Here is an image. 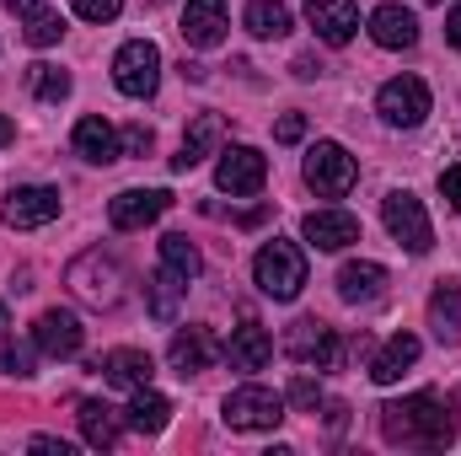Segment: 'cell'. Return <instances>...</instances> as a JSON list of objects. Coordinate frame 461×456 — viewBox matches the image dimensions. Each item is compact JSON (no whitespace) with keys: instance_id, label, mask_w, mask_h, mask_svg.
<instances>
[{"instance_id":"cb8c5ba5","label":"cell","mask_w":461,"mask_h":456,"mask_svg":"<svg viewBox=\"0 0 461 456\" xmlns=\"http://www.w3.org/2000/svg\"><path fill=\"white\" fill-rule=\"evenodd\" d=\"M123 424L140 430V435H161L172 424V403L161 392H150V387H134V403L123 408Z\"/></svg>"},{"instance_id":"52a82bcc","label":"cell","mask_w":461,"mask_h":456,"mask_svg":"<svg viewBox=\"0 0 461 456\" xmlns=\"http://www.w3.org/2000/svg\"><path fill=\"white\" fill-rule=\"evenodd\" d=\"M381 221H386V231H392V242L408 247V252H429V247H435V226H429L424 205H419L413 194H402V188L381 199Z\"/></svg>"},{"instance_id":"8d00e7d4","label":"cell","mask_w":461,"mask_h":456,"mask_svg":"<svg viewBox=\"0 0 461 456\" xmlns=\"http://www.w3.org/2000/svg\"><path fill=\"white\" fill-rule=\"evenodd\" d=\"M301 134H306V114H285L274 123V140H279V145H295Z\"/></svg>"},{"instance_id":"74e56055","label":"cell","mask_w":461,"mask_h":456,"mask_svg":"<svg viewBox=\"0 0 461 456\" xmlns=\"http://www.w3.org/2000/svg\"><path fill=\"white\" fill-rule=\"evenodd\" d=\"M440 194H446V205L461 215V167H446L440 172Z\"/></svg>"},{"instance_id":"6da1fadb","label":"cell","mask_w":461,"mask_h":456,"mask_svg":"<svg viewBox=\"0 0 461 456\" xmlns=\"http://www.w3.org/2000/svg\"><path fill=\"white\" fill-rule=\"evenodd\" d=\"M461 430V397L440 403L435 392H419V397H402V403H386L381 408V441L386 446H424V451H440L451 446Z\"/></svg>"},{"instance_id":"4dcf8cb0","label":"cell","mask_w":461,"mask_h":456,"mask_svg":"<svg viewBox=\"0 0 461 456\" xmlns=\"http://www.w3.org/2000/svg\"><path fill=\"white\" fill-rule=\"evenodd\" d=\"M161 263L172 269V274H183V279H194L199 269H204V258H199V247L183 236V231H172V236H161Z\"/></svg>"},{"instance_id":"7a4b0ae2","label":"cell","mask_w":461,"mask_h":456,"mask_svg":"<svg viewBox=\"0 0 461 456\" xmlns=\"http://www.w3.org/2000/svg\"><path fill=\"white\" fill-rule=\"evenodd\" d=\"M252 279L268 301H295L306 290V252L285 236H274L258 258H252Z\"/></svg>"},{"instance_id":"8992f818","label":"cell","mask_w":461,"mask_h":456,"mask_svg":"<svg viewBox=\"0 0 461 456\" xmlns=\"http://www.w3.org/2000/svg\"><path fill=\"white\" fill-rule=\"evenodd\" d=\"M354 178H359V167H354V156H348L339 140H317L306 150V183L322 199H344L348 188H354Z\"/></svg>"},{"instance_id":"83f0119b","label":"cell","mask_w":461,"mask_h":456,"mask_svg":"<svg viewBox=\"0 0 461 456\" xmlns=\"http://www.w3.org/2000/svg\"><path fill=\"white\" fill-rule=\"evenodd\" d=\"M241 22H247L252 38H285V32H290V5H279V0H252V5L241 11Z\"/></svg>"},{"instance_id":"7dc6e473","label":"cell","mask_w":461,"mask_h":456,"mask_svg":"<svg viewBox=\"0 0 461 456\" xmlns=\"http://www.w3.org/2000/svg\"><path fill=\"white\" fill-rule=\"evenodd\" d=\"M429 5H435V0H429Z\"/></svg>"},{"instance_id":"ab89813d","label":"cell","mask_w":461,"mask_h":456,"mask_svg":"<svg viewBox=\"0 0 461 456\" xmlns=\"http://www.w3.org/2000/svg\"><path fill=\"white\" fill-rule=\"evenodd\" d=\"M32 451H49V456H70L65 441H54V435H32Z\"/></svg>"},{"instance_id":"f6af8a7d","label":"cell","mask_w":461,"mask_h":456,"mask_svg":"<svg viewBox=\"0 0 461 456\" xmlns=\"http://www.w3.org/2000/svg\"><path fill=\"white\" fill-rule=\"evenodd\" d=\"M11 140H16V123H11V118L0 114V145H11Z\"/></svg>"},{"instance_id":"4316f807","label":"cell","mask_w":461,"mask_h":456,"mask_svg":"<svg viewBox=\"0 0 461 456\" xmlns=\"http://www.w3.org/2000/svg\"><path fill=\"white\" fill-rule=\"evenodd\" d=\"M386 290V269L381 263H344L339 269V296L344 301H375Z\"/></svg>"},{"instance_id":"f546056e","label":"cell","mask_w":461,"mask_h":456,"mask_svg":"<svg viewBox=\"0 0 461 456\" xmlns=\"http://www.w3.org/2000/svg\"><path fill=\"white\" fill-rule=\"evenodd\" d=\"M27 92L38 103H65L70 97V76L59 65H27Z\"/></svg>"},{"instance_id":"44dd1931","label":"cell","mask_w":461,"mask_h":456,"mask_svg":"<svg viewBox=\"0 0 461 456\" xmlns=\"http://www.w3.org/2000/svg\"><path fill=\"white\" fill-rule=\"evenodd\" d=\"M70 140H76V156H81V161H92V167H108V161H118V156H123V150H118L113 123H108V118H97V114L81 118Z\"/></svg>"},{"instance_id":"3957f363","label":"cell","mask_w":461,"mask_h":456,"mask_svg":"<svg viewBox=\"0 0 461 456\" xmlns=\"http://www.w3.org/2000/svg\"><path fill=\"white\" fill-rule=\"evenodd\" d=\"M65 285H70V296L86 301L92 312L123 306V269H118L108 252H81V258L65 269Z\"/></svg>"},{"instance_id":"5bb4252c","label":"cell","mask_w":461,"mask_h":456,"mask_svg":"<svg viewBox=\"0 0 461 456\" xmlns=\"http://www.w3.org/2000/svg\"><path fill=\"white\" fill-rule=\"evenodd\" d=\"M306 22L317 27L322 43L344 49L348 38L359 32V5H354V0H306Z\"/></svg>"},{"instance_id":"d4e9b609","label":"cell","mask_w":461,"mask_h":456,"mask_svg":"<svg viewBox=\"0 0 461 456\" xmlns=\"http://www.w3.org/2000/svg\"><path fill=\"white\" fill-rule=\"evenodd\" d=\"M76 419H81V435H86V446H97V451H108V446H118V430H123L118 408H108V403H97V397H86Z\"/></svg>"},{"instance_id":"d590c367","label":"cell","mask_w":461,"mask_h":456,"mask_svg":"<svg viewBox=\"0 0 461 456\" xmlns=\"http://www.w3.org/2000/svg\"><path fill=\"white\" fill-rule=\"evenodd\" d=\"M0 365H5L11 376H32V354H27V349H11L5 339H0Z\"/></svg>"},{"instance_id":"8fae6325","label":"cell","mask_w":461,"mask_h":456,"mask_svg":"<svg viewBox=\"0 0 461 456\" xmlns=\"http://www.w3.org/2000/svg\"><path fill=\"white\" fill-rule=\"evenodd\" d=\"M215 183L226 188V194H258L263 183H268V156L263 150H252V145H230L221 150V167H215Z\"/></svg>"},{"instance_id":"bcb514c9","label":"cell","mask_w":461,"mask_h":456,"mask_svg":"<svg viewBox=\"0 0 461 456\" xmlns=\"http://www.w3.org/2000/svg\"><path fill=\"white\" fill-rule=\"evenodd\" d=\"M5 328H11V317H5V301H0V339H5Z\"/></svg>"},{"instance_id":"ee69618b","label":"cell","mask_w":461,"mask_h":456,"mask_svg":"<svg viewBox=\"0 0 461 456\" xmlns=\"http://www.w3.org/2000/svg\"><path fill=\"white\" fill-rule=\"evenodd\" d=\"M344 419H348L344 403H328V424H333V430H344Z\"/></svg>"},{"instance_id":"4fadbf2b","label":"cell","mask_w":461,"mask_h":456,"mask_svg":"<svg viewBox=\"0 0 461 456\" xmlns=\"http://www.w3.org/2000/svg\"><path fill=\"white\" fill-rule=\"evenodd\" d=\"M167 360H172V370L188 381V376H199V370H210L215 360H221V343L210 328H177L172 333V349H167Z\"/></svg>"},{"instance_id":"f35d334b","label":"cell","mask_w":461,"mask_h":456,"mask_svg":"<svg viewBox=\"0 0 461 456\" xmlns=\"http://www.w3.org/2000/svg\"><path fill=\"white\" fill-rule=\"evenodd\" d=\"M290 70H295L301 81H312V76H322V59H317V54H295V65H290Z\"/></svg>"},{"instance_id":"9a60e30c","label":"cell","mask_w":461,"mask_h":456,"mask_svg":"<svg viewBox=\"0 0 461 456\" xmlns=\"http://www.w3.org/2000/svg\"><path fill=\"white\" fill-rule=\"evenodd\" d=\"M226 27H230L226 0H188V5H183V38H188L194 49L226 43Z\"/></svg>"},{"instance_id":"5b68a950","label":"cell","mask_w":461,"mask_h":456,"mask_svg":"<svg viewBox=\"0 0 461 456\" xmlns=\"http://www.w3.org/2000/svg\"><path fill=\"white\" fill-rule=\"evenodd\" d=\"M285 354L301 360V365H317V370H339L344 365V339H339V328H328L317 317H301L285 333Z\"/></svg>"},{"instance_id":"7c38bea8","label":"cell","mask_w":461,"mask_h":456,"mask_svg":"<svg viewBox=\"0 0 461 456\" xmlns=\"http://www.w3.org/2000/svg\"><path fill=\"white\" fill-rule=\"evenodd\" d=\"M167 205H172L167 188H123L113 205H108V221H113L118 231H145L150 221L167 215Z\"/></svg>"},{"instance_id":"2e32d148","label":"cell","mask_w":461,"mask_h":456,"mask_svg":"<svg viewBox=\"0 0 461 456\" xmlns=\"http://www.w3.org/2000/svg\"><path fill=\"white\" fill-rule=\"evenodd\" d=\"M81 339H86V333H81V323H76L70 312H59V306H54V312H43V317L32 323V343H38L43 354H54V360L81 354Z\"/></svg>"},{"instance_id":"484cf974","label":"cell","mask_w":461,"mask_h":456,"mask_svg":"<svg viewBox=\"0 0 461 456\" xmlns=\"http://www.w3.org/2000/svg\"><path fill=\"white\" fill-rule=\"evenodd\" d=\"M429 328H435L440 343H461V285L446 279V285L429 296Z\"/></svg>"},{"instance_id":"b9f144b4","label":"cell","mask_w":461,"mask_h":456,"mask_svg":"<svg viewBox=\"0 0 461 456\" xmlns=\"http://www.w3.org/2000/svg\"><path fill=\"white\" fill-rule=\"evenodd\" d=\"M446 43H451V49H461V5L446 16Z\"/></svg>"},{"instance_id":"277c9868","label":"cell","mask_w":461,"mask_h":456,"mask_svg":"<svg viewBox=\"0 0 461 456\" xmlns=\"http://www.w3.org/2000/svg\"><path fill=\"white\" fill-rule=\"evenodd\" d=\"M113 81L123 97H156V87H161V49L150 43V38H134V43H123L113 59Z\"/></svg>"},{"instance_id":"836d02e7","label":"cell","mask_w":461,"mask_h":456,"mask_svg":"<svg viewBox=\"0 0 461 456\" xmlns=\"http://www.w3.org/2000/svg\"><path fill=\"white\" fill-rule=\"evenodd\" d=\"M290 403H295L301 414H317V403H322V387H317L312 376H295V381H290Z\"/></svg>"},{"instance_id":"ac0fdd59","label":"cell","mask_w":461,"mask_h":456,"mask_svg":"<svg viewBox=\"0 0 461 456\" xmlns=\"http://www.w3.org/2000/svg\"><path fill=\"white\" fill-rule=\"evenodd\" d=\"M301 231H306V242L322 247V252H344L348 242H359V221H354L348 210H312V215L301 221Z\"/></svg>"},{"instance_id":"603a6c76","label":"cell","mask_w":461,"mask_h":456,"mask_svg":"<svg viewBox=\"0 0 461 456\" xmlns=\"http://www.w3.org/2000/svg\"><path fill=\"white\" fill-rule=\"evenodd\" d=\"M413 360H419V339H413V333H392L386 349L370 360V381H375V387H392V381H402V376H408V365H413Z\"/></svg>"},{"instance_id":"1f68e13d","label":"cell","mask_w":461,"mask_h":456,"mask_svg":"<svg viewBox=\"0 0 461 456\" xmlns=\"http://www.w3.org/2000/svg\"><path fill=\"white\" fill-rule=\"evenodd\" d=\"M59 38H65V22H59L54 11L27 16V43H32V49H49V43H59Z\"/></svg>"},{"instance_id":"60d3db41","label":"cell","mask_w":461,"mask_h":456,"mask_svg":"<svg viewBox=\"0 0 461 456\" xmlns=\"http://www.w3.org/2000/svg\"><path fill=\"white\" fill-rule=\"evenodd\" d=\"M16 16H38V11H49V0H5Z\"/></svg>"},{"instance_id":"30bf717a","label":"cell","mask_w":461,"mask_h":456,"mask_svg":"<svg viewBox=\"0 0 461 456\" xmlns=\"http://www.w3.org/2000/svg\"><path fill=\"white\" fill-rule=\"evenodd\" d=\"M285 419V397L268 387H236L226 397V424L230 430H274Z\"/></svg>"},{"instance_id":"f1b7e54d","label":"cell","mask_w":461,"mask_h":456,"mask_svg":"<svg viewBox=\"0 0 461 456\" xmlns=\"http://www.w3.org/2000/svg\"><path fill=\"white\" fill-rule=\"evenodd\" d=\"M183 290H188V279H183V274H172V269L161 263V274H150V317H156V323H172V317H177Z\"/></svg>"},{"instance_id":"ba28073f","label":"cell","mask_w":461,"mask_h":456,"mask_svg":"<svg viewBox=\"0 0 461 456\" xmlns=\"http://www.w3.org/2000/svg\"><path fill=\"white\" fill-rule=\"evenodd\" d=\"M54 215H59V188H49V183L11 188V194L0 199V221L11 231H38V226H49Z\"/></svg>"},{"instance_id":"9c48e42d","label":"cell","mask_w":461,"mask_h":456,"mask_svg":"<svg viewBox=\"0 0 461 456\" xmlns=\"http://www.w3.org/2000/svg\"><path fill=\"white\" fill-rule=\"evenodd\" d=\"M375 108H381L386 123H397V129H419V123L429 118V87H424L419 76H397V81L381 87Z\"/></svg>"},{"instance_id":"d6a6232c","label":"cell","mask_w":461,"mask_h":456,"mask_svg":"<svg viewBox=\"0 0 461 456\" xmlns=\"http://www.w3.org/2000/svg\"><path fill=\"white\" fill-rule=\"evenodd\" d=\"M150 145H156V134H150L145 123H129V129L118 134V150H123V156H150Z\"/></svg>"},{"instance_id":"e0dca14e","label":"cell","mask_w":461,"mask_h":456,"mask_svg":"<svg viewBox=\"0 0 461 456\" xmlns=\"http://www.w3.org/2000/svg\"><path fill=\"white\" fill-rule=\"evenodd\" d=\"M226 140V118L221 114H199L188 129H183V150L172 156V172H188V167H199L204 156H215V145Z\"/></svg>"},{"instance_id":"7402d4cb","label":"cell","mask_w":461,"mask_h":456,"mask_svg":"<svg viewBox=\"0 0 461 456\" xmlns=\"http://www.w3.org/2000/svg\"><path fill=\"white\" fill-rule=\"evenodd\" d=\"M370 38H375L381 49H413V43H419V22H413V11H402V5H375V11H370Z\"/></svg>"},{"instance_id":"ffe728a7","label":"cell","mask_w":461,"mask_h":456,"mask_svg":"<svg viewBox=\"0 0 461 456\" xmlns=\"http://www.w3.org/2000/svg\"><path fill=\"white\" fill-rule=\"evenodd\" d=\"M221 354L230 360V370H263V365L274 360V339H268V328H263V323H241Z\"/></svg>"},{"instance_id":"e575fe53","label":"cell","mask_w":461,"mask_h":456,"mask_svg":"<svg viewBox=\"0 0 461 456\" xmlns=\"http://www.w3.org/2000/svg\"><path fill=\"white\" fill-rule=\"evenodd\" d=\"M76 5V16H86V22H113L118 11H123V0H70Z\"/></svg>"},{"instance_id":"d6986e66","label":"cell","mask_w":461,"mask_h":456,"mask_svg":"<svg viewBox=\"0 0 461 456\" xmlns=\"http://www.w3.org/2000/svg\"><path fill=\"white\" fill-rule=\"evenodd\" d=\"M92 370L103 381H113V387H150V376H156L145 349H108L103 360H92Z\"/></svg>"},{"instance_id":"7bdbcfd3","label":"cell","mask_w":461,"mask_h":456,"mask_svg":"<svg viewBox=\"0 0 461 456\" xmlns=\"http://www.w3.org/2000/svg\"><path fill=\"white\" fill-rule=\"evenodd\" d=\"M183 81H210V70H204V65H194V59H183Z\"/></svg>"}]
</instances>
